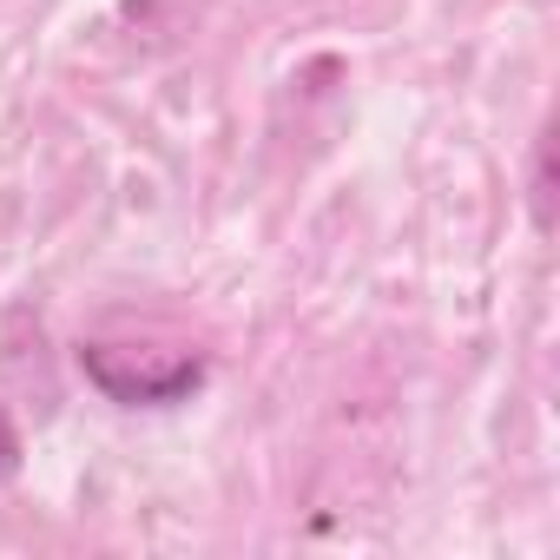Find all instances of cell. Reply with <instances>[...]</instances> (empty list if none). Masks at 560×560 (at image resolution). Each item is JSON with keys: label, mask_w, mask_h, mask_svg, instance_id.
Listing matches in <instances>:
<instances>
[{"label": "cell", "mask_w": 560, "mask_h": 560, "mask_svg": "<svg viewBox=\"0 0 560 560\" xmlns=\"http://www.w3.org/2000/svg\"><path fill=\"white\" fill-rule=\"evenodd\" d=\"M80 370L100 383V396L126 402V409H165V402H185L198 383H205V363L198 357H159V363H139L113 343H86L80 350Z\"/></svg>", "instance_id": "obj_1"}, {"label": "cell", "mask_w": 560, "mask_h": 560, "mask_svg": "<svg viewBox=\"0 0 560 560\" xmlns=\"http://www.w3.org/2000/svg\"><path fill=\"white\" fill-rule=\"evenodd\" d=\"M14 468H21V435H14L8 409H0V475H14Z\"/></svg>", "instance_id": "obj_2"}, {"label": "cell", "mask_w": 560, "mask_h": 560, "mask_svg": "<svg viewBox=\"0 0 560 560\" xmlns=\"http://www.w3.org/2000/svg\"><path fill=\"white\" fill-rule=\"evenodd\" d=\"M534 218L547 224V139L534 145Z\"/></svg>", "instance_id": "obj_3"}]
</instances>
